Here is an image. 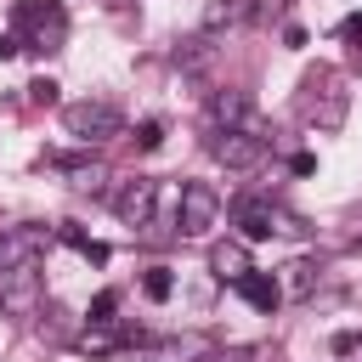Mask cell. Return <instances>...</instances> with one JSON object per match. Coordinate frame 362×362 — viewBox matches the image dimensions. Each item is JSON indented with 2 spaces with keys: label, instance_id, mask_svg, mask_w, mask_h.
<instances>
[{
  "label": "cell",
  "instance_id": "7c38bea8",
  "mask_svg": "<svg viewBox=\"0 0 362 362\" xmlns=\"http://www.w3.org/2000/svg\"><path fill=\"white\" fill-rule=\"evenodd\" d=\"M51 164L68 175L74 192H102V187H107V170H102L96 158H51Z\"/></svg>",
  "mask_w": 362,
  "mask_h": 362
},
{
  "label": "cell",
  "instance_id": "ac0fdd59",
  "mask_svg": "<svg viewBox=\"0 0 362 362\" xmlns=\"http://www.w3.org/2000/svg\"><path fill=\"white\" fill-rule=\"evenodd\" d=\"M283 288L305 300V294L317 288V260H294V266H288V277H283Z\"/></svg>",
  "mask_w": 362,
  "mask_h": 362
},
{
  "label": "cell",
  "instance_id": "2e32d148",
  "mask_svg": "<svg viewBox=\"0 0 362 362\" xmlns=\"http://www.w3.org/2000/svg\"><path fill=\"white\" fill-rule=\"evenodd\" d=\"M209 62H215V45H209V40H187V45L175 51V68H181V74H209Z\"/></svg>",
  "mask_w": 362,
  "mask_h": 362
},
{
  "label": "cell",
  "instance_id": "44dd1931",
  "mask_svg": "<svg viewBox=\"0 0 362 362\" xmlns=\"http://www.w3.org/2000/svg\"><path fill=\"white\" fill-rule=\"evenodd\" d=\"M283 6H288V0H249V23H255V28H266V23H277V17H283Z\"/></svg>",
  "mask_w": 362,
  "mask_h": 362
},
{
  "label": "cell",
  "instance_id": "83f0119b",
  "mask_svg": "<svg viewBox=\"0 0 362 362\" xmlns=\"http://www.w3.org/2000/svg\"><path fill=\"white\" fill-rule=\"evenodd\" d=\"M0 238H6V226H0Z\"/></svg>",
  "mask_w": 362,
  "mask_h": 362
},
{
  "label": "cell",
  "instance_id": "9a60e30c",
  "mask_svg": "<svg viewBox=\"0 0 362 362\" xmlns=\"http://www.w3.org/2000/svg\"><path fill=\"white\" fill-rule=\"evenodd\" d=\"M232 23H249V0H209L204 6V34L232 28Z\"/></svg>",
  "mask_w": 362,
  "mask_h": 362
},
{
  "label": "cell",
  "instance_id": "ba28073f",
  "mask_svg": "<svg viewBox=\"0 0 362 362\" xmlns=\"http://www.w3.org/2000/svg\"><path fill=\"white\" fill-rule=\"evenodd\" d=\"M209 124H215V130H255V136H260L255 107H249L243 90H215V96H209Z\"/></svg>",
  "mask_w": 362,
  "mask_h": 362
},
{
  "label": "cell",
  "instance_id": "4316f807",
  "mask_svg": "<svg viewBox=\"0 0 362 362\" xmlns=\"http://www.w3.org/2000/svg\"><path fill=\"white\" fill-rule=\"evenodd\" d=\"M339 34H345V40H362V11H351V17L339 23Z\"/></svg>",
  "mask_w": 362,
  "mask_h": 362
},
{
  "label": "cell",
  "instance_id": "603a6c76",
  "mask_svg": "<svg viewBox=\"0 0 362 362\" xmlns=\"http://www.w3.org/2000/svg\"><path fill=\"white\" fill-rule=\"evenodd\" d=\"M113 311H119V294H113V288H102V294L90 300V322H113Z\"/></svg>",
  "mask_w": 362,
  "mask_h": 362
},
{
  "label": "cell",
  "instance_id": "7402d4cb",
  "mask_svg": "<svg viewBox=\"0 0 362 362\" xmlns=\"http://www.w3.org/2000/svg\"><path fill=\"white\" fill-rule=\"evenodd\" d=\"M158 141H164V124H158V119H141V124H136V147H141V153H153Z\"/></svg>",
  "mask_w": 362,
  "mask_h": 362
},
{
  "label": "cell",
  "instance_id": "9c48e42d",
  "mask_svg": "<svg viewBox=\"0 0 362 362\" xmlns=\"http://www.w3.org/2000/svg\"><path fill=\"white\" fill-rule=\"evenodd\" d=\"M232 221H238V232L255 243V238H272V232H283V215L266 204V198H238L232 204Z\"/></svg>",
  "mask_w": 362,
  "mask_h": 362
},
{
  "label": "cell",
  "instance_id": "ffe728a7",
  "mask_svg": "<svg viewBox=\"0 0 362 362\" xmlns=\"http://www.w3.org/2000/svg\"><path fill=\"white\" fill-rule=\"evenodd\" d=\"M266 345H232V351H209V362H266Z\"/></svg>",
  "mask_w": 362,
  "mask_h": 362
},
{
  "label": "cell",
  "instance_id": "8992f818",
  "mask_svg": "<svg viewBox=\"0 0 362 362\" xmlns=\"http://www.w3.org/2000/svg\"><path fill=\"white\" fill-rule=\"evenodd\" d=\"M209 153L226 170H255L266 158V136H255V130H215L209 136Z\"/></svg>",
  "mask_w": 362,
  "mask_h": 362
},
{
  "label": "cell",
  "instance_id": "d4e9b609",
  "mask_svg": "<svg viewBox=\"0 0 362 362\" xmlns=\"http://www.w3.org/2000/svg\"><path fill=\"white\" fill-rule=\"evenodd\" d=\"M28 102H34V107H51V102H57V79H34V85H28Z\"/></svg>",
  "mask_w": 362,
  "mask_h": 362
},
{
  "label": "cell",
  "instance_id": "52a82bcc",
  "mask_svg": "<svg viewBox=\"0 0 362 362\" xmlns=\"http://www.w3.org/2000/svg\"><path fill=\"white\" fill-rule=\"evenodd\" d=\"M153 209H158V181H153V175H130V181H119V192H113V215H119L124 226H147Z\"/></svg>",
  "mask_w": 362,
  "mask_h": 362
},
{
  "label": "cell",
  "instance_id": "277c9868",
  "mask_svg": "<svg viewBox=\"0 0 362 362\" xmlns=\"http://www.w3.org/2000/svg\"><path fill=\"white\" fill-rule=\"evenodd\" d=\"M62 124H68V136L74 141H107V136H119V107H107V102H68L62 107Z\"/></svg>",
  "mask_w": 362,
  "mask_h": 362
},
{
  "label": "cell",
  "instance_id": "30bf717a",
  "mask_svg": "<svg viewBox=\"0 0 362 362\" xmlns=\"http://www.w3.org/2000/svg\"><path fill=\"white\" fill-rule=\"evenodd\" d=\"M45 249V226H6L0 238V266H34Z\"/></svg>",
  "mask_w": 362,
  "mask_h": 362
},
{
  "label": "cell",
  "instance_id": "6da1fadb",
  "mask_svg": "<svg viewBox=\"0 0 362 362\" xmlns=\"http://www.w3.org/2000/svg\"><path fill=\"white\" fill-rule=\"evenodd\" d=\"M28 28V51H62V40H68V11H62V0H23L17 6V34Z\"/></svg>",
  "mask_w": 362,
  "mask_h": 362
},
{
  "label": "cell",
  "instance_id": "5b68a950",
  "mask_svg": "<svg viewBox=\"0 0 362 362\" xmlns=\"http://www.w3.org/2000/svg\"><path fill=\"white\" fill-rule=\"evenodd\" d=\"M0 311H11V317L40 311V260L34 266H0Z\"/></svg>",
  "mask_w": 362,
  "mask_h": 362
},
{
  "label": "cell",
  "instance_id": "e0dca14e",
  "mask_svg": "<svg viewBox=\"0 0 362 362\" xmlns=\"http://www.w3.org/2000/svg\"><path fill=\"white\" fill-rule=\"evenodd\" d=\"M74 345H79L85 356H113V345H119V334H113L107 322H90L85 334H74Z\"/></svg>",
  "mask_w": 362,
  "mask_h": 362
},
{
  "label": "cell",
  "instance_id": "4fadbf2b",
  "mask_svg": "<svg viewBox=\"0 0 362 362\" xmlns=\"http://www.w3.org/2000/svg\"><path fill=\"white\" fill-rule=\"evenodd\" d=\"M238 294H243L255 311H272V305L283 300V283H277L272 272H243V277H238Z\"/></svg>",
  "mask_w": 362,
  "mask_h": 362
},
{
  "label": "cell",
  "instance_id": "7a4b0ae2",
  "mask_svg": "<svg viewBox=\"0 0 362 362\" xmlns=\"http://www.w3.org/2000/svg\"><path fill=\"white\" fill-rule=\"evenodd\" d=\"M345 90H339V74L334 68H317L311 79H305V119L317 124V130H339L345 124Z\"/></svg>",
  "mask_w": 362,
  "mask_h": 362
},
{
  "label": "cell",
  "instance_id": "8fae6325",
  "mask_svg": "<svg viewBox=\"0 0 362 362\" xmlns=\"http://www.w3.org/2000/svg\"><path fill=\"white\" fill-rule=\"evenodd\" d=\"M209 272H215L221 283H238L243 272H255V260H249V243H238V238L215 243V249H209Z\"/></svg>",
  "mask_w": 362,
  "mask_h": 362
},
{
  "label": "cell",
  "instance_id": "3957f363",
  "mask_svg": "<svg viewBox=\"0 0 362 362\" xmlns=\"http://www.w3.org/2000/svg\"><path fill=\"white\" fill-rule=\"evenodd\" d=\"M221 221V192L209 181H187L181 204H175V232L181 238H209V226Z\"/></svg>",
  "mask_w": 362,
  "mask_h": 362
},
{
  "label": "cell",
  "instance_id": "cb8c5ba5",
  "mask_svg": "<svg viewBox=\"0 0 362 362\" xmlns=\"http://www.w3.org/2000/svg\"><path fill=\"white\" fill-rule=\"evenodd\" d=\"M334 356L339 362H362V334H339L334 339Z\"/></svg>",
  "mask_w": 362,
  "mask_h": 362
},
{
  "label": "cell",
  "instance_id": "5bb4252c",
  "mask_svg": "<svg viewBox=\"0 0 362 362\" xmlns=\"http://www.w3.org/2000/svg\"><path fill=\"white\" fill-rule=\"evenodd\" d=\"M57 238H62L68 249H79V255H85L90 266H107V243H96V238L85 232V226H74V221H62V226H57Z\"/></svg>",
  "mask_w": 362,
  "mask_h": 362
},
{
  "label": "cell",
  "instance_id": "d6986e66",
  "mask_svg": "<svg viewBox=\"0 0 362 362\" xmlns=\"http://www.w3.org/2000/svg\"><path fill=\"white\" fill-rule=\"evenodd\" d=\"M141 294H147V300H170V294H175V277H170V266H147V277H141Z\"/></svg>",
  "mask_w": 362,
  "mask_h": 362
},
{
  "label": "cell",
  "instance_id": "484cf974",
  "mask_svg": "<svg viewBox=\"0 0 362 362\" xmlns=\"http://www.w3.org/2000/svg\"><path fill=\"white\" fill-rule=\"evenodd\" d=\"M17 51H23V34H0V62L17 57Z\"/></svg>",
  "mask_w": 362,
  "mask_h": 362
}]
</instances>
